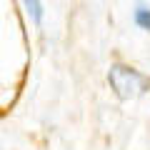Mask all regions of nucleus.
<instances>
[{
  "mask_svg": "<svg viewBox=\"0 0 150 150\" xmlns=\"http://www.w3.org/2000/svg\"><path fill=\"white\" fill-rule=\"evenodd\" d=\"M108 83H110V88L115 90V95L120 100H133V98H138V95H143V93L150 90L148 78L140 75L138 70L123 65V63L110 65V70H108Z\"/></svg>",
  "mask_w": 150,
  "mask_h": 150,
  "instance_id": "1",
  "label": "nucleus"
},
{
  "mask_svg": "<svg viewBox=\"0 0 150 150\" xmlns=\"http://www.w3.org/2000/svg\"><path fill=\"white\" fill-rule=\"evenodd\" d=\"M133 23L140 28V30L150 33V8L145 5V3H138L133 10Z\"/></svg>",
  "mask_w": 150,
  "mask_h": 150,
  "instance_id": "2",
  "label": "nucleus"
},
{
  "mask_svg": "<svg viewBox=\"0 0 150 150\" xmlns=\"http://www.w3.org/2000/svg\"><path fill=\"white\" fill-rule=\"evenodd\" d=\"M23 5H25L28 15L33 18V23H35V25H40V23H43L45 10H43V3H40V0H23Z\"/></svg>",
  "mask_w": 150,
  "mask_h": 150,
  "instance_id": "3",
  "label": "nucleus"
}]
</instances>
